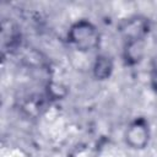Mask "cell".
Returning <instances> with one entry per match:
<instances>
[{
	"label": "cell",
	"mask_w": 157,
	"mask_h": 157,
	"mask_svg": "<svg viewBox=\"0 0 157 157\" xmlns=\"http://www.w3.org/2000/svg\"><path fill=\"white\" fill-rule=\"evenodd\" d=\"M69 42L80 52H91L99 44V34L93 23L87 20L75 22L67 33Z\"/></svg>",
	"instance_id": "1"
},
{
	"label": "cell",
	"mask_w": 157,
	"mask_h": 157,
	"mask_svg": "<svg viewBox=\"0 0 157 157\" xmlns=\"http://www.w3.org/2000/svg\"><path fill=\"white\" fill-rule=\"evenodd\" d=\"M125 142L134 150H142L148 145L150 141V128L148 123L144 118H136L132 120L124 134Z\"/></svg>",
	"instance_id": "2"
},
{
	"label": "cell",
	"mask_w": 157,
	"mask_h": 157,
	"mask_svg": "<svg viewBox=\"0 0 157 157\" xmlns=\"http://www.w3.org/2000/svg\"><path fill=\"white\" fill-rule=\"evenodd\" d=\"M148 29H150L148 21L141 16L130 17L120 25V32L125 42L145 39V36L148 33Z\"/></svg>",
	"instance_id": "3"
},
{
	"label": "cell",
	"mask_w": 157,
	"mask_h": 157,
	"mask_svg": "<svg viewBox=\"0 0 157 157\" xmlns=\"http://www.w3.org/2000/svg\"><path fill=\"white\" fill-rule=\"evenodd\" d=\"M145 54V39L125 42L124 60L129 65H135L141 61Z\"/></svg>",
	"instance_id": "4"
},
{
	"label": "cell",
	"mask_w": 157,
	"mask_h": 157,
	"mask_svg": "<svg viewBox=\"0 0 157 157\" xmlns=\"http://www.w3.org/2000/svg\"><path fill=\"white\" fill-rule=\"evenodd\" d=\"M93 76L99 80H107L110 77L112 72H113V61L109 56L107 55H98L93 63Z\"/></svg>",
	"instance_id": "5"
}]
</instances>
